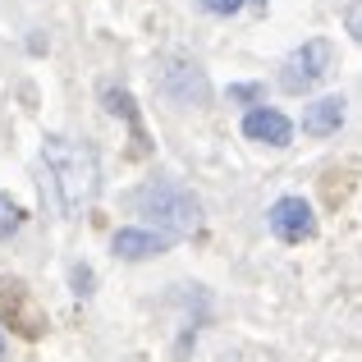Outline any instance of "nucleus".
<instances>
[{"instance_id":"nucleus-1","label":"nucleus","mask_w":362,"mask_h":362,"mask_svg":"<svg viewBox=\"0 0 362 362\" xmlns=\"http://www.w3.org/2000/svg\"><path fill=\"white\" fill-rule=\"evenodd\" d=\"M42 170H46V184L55 193V211L60 216H78L83 206L97 197L101 188V160L88 142H74V138H51L42 142Z\"/></svg>"},{"instance_id":"nucleus-2","label":"nucleus","mask_w":362,"mask_h":362,"mask_svg":"<svg viewBox=\"0 0 362 362\" xmlns=\"http://www.w3.org/2000/svg\"><path fill=\"white\" fill-rule=\"evenodd\" d=\"M133 216H142L147 221V230L165 234V239H188V234H197V225H202V202H197L193 188L175 184V179H147L142 188H133L129 197Z\"/></svg>"},{"instance_id":"nucleus-3","label":"nucleus","mask_w":362,"mask_h":362,"mask_svg":"<svg viewBox=\"0 0 362 362\" xmlns=\"http://www.w3.org/2000/svg\"><path fill=\"white\" fill-rule=\"evenodd\" d=\"M330 69H335V46H330L326 37H312V42H303L298 51L284 55L280 88L289 92V97H303V92H312L321 78H330Z\"/></svg>"},{"instance_id":"nucleus-4","label":"nucleus","mask_w":362,"mask_h":362,"mask_svg":"<svg viewBox=\"0 0 362 362\" xmlns=\"http://www.w3.org/2000/svg\"><path fill=\"white\" fill-rule=\"evenodd\" d=\"M156 92L170 101L175 110H202L211 101V83H206V69L193 60H165L156 74Z\"/></svg>"},{"instance_id":"nucleus-5","label":"nucleus","mask_w":362,"mask_h":362,"mask_svg":"<svg viewBox=\"0 0 362 362\" xmlns=\"http://www.w3.org/2000/svg\"><path fill=\"white\" fill-rule=\"evenodd\" d=\"M0 321L23 339H42L46 335V312L37 303V293L23 280H0Z\"/></svg>"},{"instance_id":"nucleus-6","label":"nucleus","mask_w":362,"mask_h":362,"mask_svg":"<svg viewBox=\"0 0 362 362\" xmlns=\"http://www.w3.org/2000/svg\"><path fill=\"white\" fill-rule=\"evenodd\" d=\"M266 225H271V234L280 243H308L312 234H317V211H312V202L308 197H298V193H284V197H275L271 202V211H266Z\"/></svg>"},{"instance_id":"nucleus-7","label":"nucleus","mask_w":362,"mask_h":362,"mask_svg":"<svg viewBox=\"0 0 362 362\" xmlns=\"http://www.w3.org/2000/svg\"><path fill=\"white\" fill-rule=\"evenodd\" d=\"M243 138L247 142H266V147H289L293 142V119L280 115L271 106H252L243 115Z\"/></svg>"},{"instance_id":"nucleus-8","label":"nucleus","mask_w":362,"mask_h":362,"mask_svg":"<svg viewBox=\"0 0 362 362\" xmlns=\"http://www.w3.org/2000/svg\"><path fill=\"white\" fill-rule=\"evenodd\" d=\"M110 247H115V257H124V262H147V257H160L175 247V239H165V234L156 230H115V239H110Z\"/></svg>"},{"instance_id":"nucleus-9","label":"nucleus","mask_w":362,"mask_h":362,"mask_svg":"<svg viewBox=\"0 0 362 362\" xmlns=\"http://www.w3.org/2000/svg\"><path fill=\"white\" fill-rule=\"evenodd\" d=\"M349 101L344 97H321L312 101L308 110H303V133H312V138H335L339 129H344V115H349Z\"/></svg>"},{"instance_id":"nucleus-10","label":"nucleus","mask_w":362,"mask_h":362,"mask_svg":"<svg viewBox=\"0 0 362 362\" xmlns=\"http://www.w3.org/2000/svg\"><path fill=\"white\" fill-rule=\"evenodd\" d=\"M101 101H106V110H110V115L129 119L133 138L142 142V124H138V106H133V97H129V92H124V88H106V92H101Z\"/></svg>"},{"instance_id":"nucleus-11","label":"nucleus","mask_w":362,"mask_h":362,"mask_svg":"<svg viewBox=\"0 0 362 362\" xmlns=\"http://www.w3.org/2000/svg\"><path fill=\"white\" fill-rule=\"evenodd\" d=\"M18 230H23V206H18L9 193H0V243L14 239Z\"/></svg>"},{"instance_id":"nucleus-12","label":"nucleus","mask_w":362,"mask_h":362,"mask_svg":"<svg viewBox=\"0 0 362 362\" xmlns=\"http://www.w3.org/2000/svg\"><path fill=\"white\" fill-rule=\"evenodd\" d=\"M69 284H74V293H78V298H88V293L97 289V275H92V266L74 262V266H69Z\"/></svg>"},{"instance_id":"nucleus-13","label":"nucleus","mask_w":362,"mask_h":362,"mask_svg":"<svg viewBox=\"0 0 362 362\" xmlns=\"http://www.w3.org/2000/svg\"><path fill=\"white\" fill-rule=\"evenodd\" d=\"M197 5H202L206 14H216V18H230V14H239L247 0H197Z\"/></svg>"},{"instance_id":"nucleus-14","label":"nucleus","mask_w":362,"mask_h":362,"mask_svg":"<svg viewBox=\"0 0 362 362\" xmlns=\"http://www.w3.org/2000/svg\"><path fill=\"white\" fill-rule=\"evenodd\" d=\"M230 101H262V83H234Z\"/></svg>"},{"instance_id":"nucleus-15","label":"nucleus","mask_w":362,"mask_h":362,"mask_svg":"<svg viewBox=\"0 0 362 362\" xmlns=\"http://www.w3.org/2000/svg\"><path fill=\"white\" fill-rule=\"evenodd\" d=\"M344 23H349V37H354V42H362V9H358V0L344 9Z\"/></svg>"},{"instance_id":"nucleus-16","label":"nucleus","mask_w":362,"mask_h":362,"mask_svg":"<svg viewBox=\"0 0 362 362\" xmlns=\"http://www.w3.org/2000/svg\"><path fill=\"white\" fill-rule=\"evenodd\" d=\"M5 354H9V344H5V330H0V362H5Z\"/></svg>"}]
</instances>
